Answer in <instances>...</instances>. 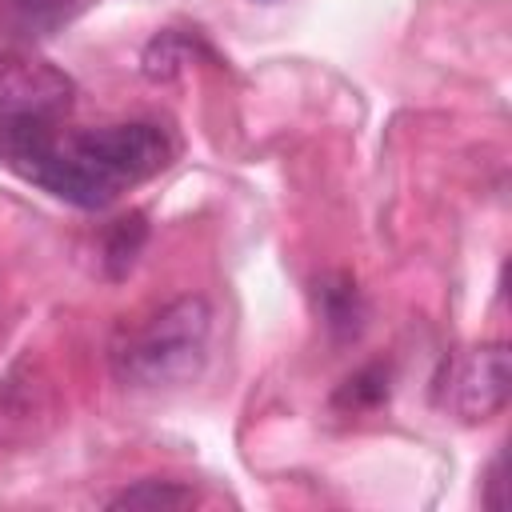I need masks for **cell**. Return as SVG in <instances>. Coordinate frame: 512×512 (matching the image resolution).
<instances>
[{
	"instance_id": "obj_1",
	"label": "cell",
	"mask_w": 512,
	"mask_h": 512,
	"mask_svg": "<svg viewBox=\"0 0 512 512\" xmlns=\"http://www.w3.org/2000/svg\"><path fill=\"white\" fill-rule=\"evenodd\" d=\"M172 156V136L152 120L60 136V116L0 112V164L76 208L112 204L124 188L164 172Z\"/></svg>"
},
{
	"instance_id": "obj_2",
	"label": "cell",
	"mask_w": 512,
	"mask_h": 512,
	"mask_svg": "<svg viewBox=\"0 0 512 512\" xmlns=\"http://www.w3.org/2000/svg\"><path fill=\"white\" fill-rule=\"evenodd\" d=\"M212 308L204 296H176L112 348V372L128 388L188 384L208 356Z\"/></svg>"
},
{
	"instance_id": "obj_3",
	"label": "cell",
	"mask_w": 512,
	"mask_h": 512,
	"mask_svg": "<svg viewBox=\"0 0 512 512\" xmlns=\"http://www.w3.org/2000/svg\"><path fill=\"white\" fill-rule=\"evenodd\" d=\"M440 404L464 424L496 416L508 404V344L492 340L460 352L440 380Z\"/></svg>"
},
{
	"instance_id": "obj_4",
	"label": "cell",
	"mask_w": 512,
	"mask_h": 512,
	"mask_svg": "<svg viewBox=\"0 0 512 512\" xmlns=\"http://www.w3.org/2000/svg\"><path fill=\"white\" fill-rule=\"evenodd\" d=\"M72 104V84L48 64H8L0 68V112H40L64 116Z\"/></svg>"
},
{
	"instance_id": "obj_5",
	"label": "cell",
	"mask_w": 512,
	"mask_h": 512,
	"mask_svg": "<svg viewBox=\"0 0 512 512\" xmlns=\"http://www.w3.org/2000/svg\"><path fill=\"white\" fill-rule=\"evenodd\" d=\"M320 316L336 336H356L360 320H364V304L360 292L348 276H328L320 280Z\"/></svg>"
},
{
	"instance_id": "obj_6",
	"label": "cell",
	"mask_w": 512,
	"mask_h": 512,
	"mask_svg": "<svg viewBox=\"0 0 512 512\" xmlns=\"http://www.w3.org/2000/svg\"><path fill=\"white\" fill-rule=\"evenodd\" d=\"M196 492L176 484V480H136L132 488L116 492L108 500V508H144V512H160V508H192Z\"/></svg>"
},
{
	"instance_id": "obj_7",
	"label": "cell",
	"mask_w": 512,
	"mask_h": 512,
	"mask_svg": "<svg viewBox=\"0 0 512 512\" xmlns=\"http://www.w3.org/2000/svg\"><path fill=\"white\" fill-rule=\"evenodd\" d=\"M380 400H388V368L384 364L360 368L356 376L344 380V388L336 396V404H344V408H376Z\"/></svg>"
},
{
	"instance_id": "obj_8",
	"label": "cell",
	"mask_w": 512,
	"mask_h": 512,
	"mask_svg": "<svg viewBox=\"0 0 512 512\" xmlns=\"http://www.w3.org/2000/svg\"><path fill=\"white\" fill-rule=\"evenodd\" d=\"M184 60H188V40L176 32H160L144 52V72L148 76H172Z\"/></svg>"
},
{
	"instance_id": "obj_9",
	"label": "cell",
	"mask_w": 512,
	"mask_h": 512,
	"mask_svg": "<svg viewBox=\"0 0 512 512\" xmlns=\"http://www.w3.org/2000/svg\"><path fill=\"white\" fill-rule=\"evenodd\" d=\"M140 240H144V224H140V216L116 220L112 240H108V264H112V272H116V276H120V272L132 264V256H136Z\"/></svg>"
},
{
	"instance_id": "obj_10",
	"label": "cell",
	"mask_w": 512,
	"mask_h": 512,
	"mask_svg": "<svg viewBox=\"0 0 512 512\" xmlns=\"http://www.w3.org/2000/svg\"><path fill=\"white\" fill-rule=\"evenodd\" d=\"M20 8H28V12H56L64 0H16Z\"/></svg>"
}]
</instances>
